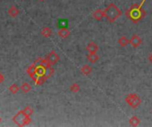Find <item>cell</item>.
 Returning <instances> with one entry per match:
<instances>
[{"mask_svg":"<svg viewBox=\"0 0 152 127\" xmlns=\"http://www.w3.org/2000/svg\"><path fill=\"white\" fill-rule=\"evenodd\" d=\"M144 2H145V0H142V2L140 4H134L126 11L127 18L130 19L134 23H137L138 21H140L141 19H142L145 17L146 11L142 8Z\"/></svg>","mask_w":152,"mask_h":127,"instance_id":"cell-1","label":"cell"},{"mask_svg":"<svg viewBox=\"0 0 152 127\" xmlns=\"http://www.w3.org/2000/svg\"><path fill=\"white\" fill-rule=\"evenodd\" d=\"M103 11H104V18H106L110 23L115 22L122 15L121 10L115 4H110L104 9Z\"/></svg>","mask_w":152,"mask_h":127,"instance_id":"cell-2","label":"cell"},{"mask_svg":"<svg viewBox=\"0 0 152 127\" xmlns=\"http://www.w3.org/2000/svg\"><path fill=\"white\" fill-rule=\"evenodd\" d=\"M12 121L18 126H25L31 123V118L30 116L24 112V110H20L12 118Z\"/></svg>","mask_w":152,"mask_h":127,"instance_id":"cell-3","label":"cell"},{"mask_svg":"<svg viewBox=\"0 0 152 127\" xmlns=\"http://www.w3.org/2000/svg\"><path fill=\"white\" fill-rule=\"evenodd\" d=\"M125 102L132 108V109H137L142 104V99L141 97L136 94H129L126 96Z\"/></svg>","mask_w":152,"mask_h":127,"instance_id":"cell-4","label":"cell"},{"mask_svg":"<svg viewBox=\"0 0 152 127\" xmlns=\"http://www.w3.org/2000/svg\"><path fill=\"white\" fill-rule=\"evenodd\" d=\"M142 38H141L139 35H137V34H134V35L132 36V38L129 40V44H131V46L134 47V49L139 48V47L142 45Z\"/></svg>","mask_w":152,"mask_h":127,"instance_id":"cell-5","label":"cell"},{"mask_svg":"<svg viewBox=\"0 0 152 127\" xmlns=\"http://www.w3.org/2000/svg\"><path fill=\"white\" fill-rule=\"evenodd\" d=\"M46 59H47L48 62L51 64V65H54L60 60V57H59V55H58L54 50H52V51L47 55Z\"/></svg>","mask_w":152,"mask_h":127,"instance_id":"cell-6","label":"cell"},{"mask_svg":"<svg viewBox=\"0 0 152 127\" xmlns=\"http://www.w3.org/2000/svg\"><path fill=\"white\" fill-rule=\"evenodd\" d=\"M86 50L88 51V53H97L99 50V46L95 42H90L86 46Z\"/></svg>","mask_w":152,"mask_h":127,"instance_id":"cell-7","label":"cell"},{"mask_svg":"<svg viewBox=\"0 0 152 127\" xmlns=\"http://www.w3.org/2000/svg\"><path fill=\"white\" fill-rule=\"evenodd\" d=\"M93 17L94 19L98 20V21H101L103 18H104V11L101 9H97L94 11L93 13Z\"/></svg>","mask_w":152,"mask_h":127,"instance_id":"cell-8","label":"cell"},{"mask_svg":"<svg viewBox=\"0 0 152 127\" xmlns=\"http://www.w3.org/2000/svg\"><path fill=\"white\" fill-rule=\"evenodd\" d=\"M69 34H70V31H69L68 28H66V27H63V28H61V29H60V30L58 31V35H59L61 39H66V38H68V37L69 36Z\"/></svg>","mask_w":152,"mask_h":127,"instance_id":"cell-9","label":"cell"},{"mask_svg":"<svg viewBox=\"0 0 152 127\" xmlns=\"http://www.w3.org/2000/svg\"><path fill=\"white\" fill-rule=\"evenodd\" d=\"M80 72H81V73H82L83 75H85V76H89V75L92 73L93 69H92V67H91L90 65H84L81 67Z\"/></svg>","mask_w":152,"mask_h":127,"instance_id":"cell-10","label":"cell"},{"mask_svg":"<svg viewBox=\"0 0 152 127\" xmlns=\"http://www.w3.org/2000/svg\"><path fill=\"white\" fill-rule=\"evenodd\" d=\"M20 13L19 9L16 6H12L8 9V15L12 18H16Z\"/></svg>","mask_w":152,"mask_h":127,"instance_id":"cell-11","label":"cell"},{"mask_svg":"<svg viewBox=\"0 0 152 127\" xmlns=\"http://www.w3.org/2000/svg\"><path fill=\"white\" fill-rule=\"evenodd\" d=\"M99 59H100V57L96 53H89L87 55V60L92 64H95L96 62L99 61Z\"/></svg>","mask_w":152,"mask_h":127,"instance_id":"cell-12","label":"cell"},{"mask_svg":"<svg viewBox=\"0 0 152 127\" xmlns=\"http://www.w3.org/2000/svg\"><path fill=\"white\" fill-rule=\"evenodd\" d=\"M36 67H37V65L36 64H33L27 70V73L32 78V80L36 78Z\"/></svg>","mask_w":152,"mask_h":127,"instance_id":"cell-13","label":"cell"},{"mask_svg":"<svg viewBox=\"0 0 152 127\" xmlns=\"http://www.w3.org/2000/svg\"><path fill=\"white\" fill-rule=\"evenodd\" d=\"M32 88L30 86V84H28V82H23L20 86V90L24 93V94H28L31 91Z\"/></svg>","mask_w":152,"mask_h":127,"instance_id":"cell-14","label":"cell"},{"mask_svg":"<svg viewBox=\"0 0 152 127\" xmlns=\"http://www.w3.org/2000/svg\"><path fill=\"white\" fill-rule=\"evenodd\" d=\"M52 34H53V31H52V29H51L50 27H43L42 30H41V34H42L44 37H45V38L50 37V36L52 35Z\"/></svg>","mask_w":152,"mask_h":127,"instance_id":"cell-15","label":"cell"},{"mask_svg":"<svg viewBox=\"0 0 152 127\" xmlns=\"http://www.w3.org/2000/svg\"><path fill=\"white\" fill-rule=\"evenodd\" d=\"M118 44L123 47V48H126L128 44H129V40L127 39L126 36H121L119 39H118Z\"/></svg>","mask_w":152,"mask_h":127,"instance_id":"cell-16","label":"cell"},{"mask_svg":"<svg viewBox=\"0 0 152 127\" xmlns=\"http://www.w3.org/2000/svg\"><path fill=\"white\" fill-rule=\"evenodd\" d=\"M129 124H130V126H138L141 124V119H140L139 118H137V117L134 116V117H133V118H130Z\"/></svg>","mask_w":152,"mask_h":127,"instance_id":"cell-17","label":"cell"},{"mask_svg":"<svg viewBox=\"0 0 152 127\" xmlns=\"http://www.w3.org/2000/svg\"><path fill=\"white\" fill-rule=\"evenodd\" d=\"M8 90H9L12 94L15 95V94H17V93L19 92L20 88L18 87V85H16V84H12V85H11V86L9 87Z\"/></svg>","mask_w":152,"mask_h":127,"instance_id":"cell-18","label":"cell"},{"mask_svg":"<svg viewBox=\"0 0 152 127\" xmlns=\"http://www.w3.org/2000/svg\"><path fill=\"white\" fill-rule=\"evenodd\" d=\"M69 90L72 92V93H78L80 91V86L77 84V83H73L70 88H69Z\"/></svg>","mask_w":152,"mask_h":127,"instance_id":"cell-19","label":"cell"},{"mask_svg":"<svg viewBox=\"0 0 152 127\" xmlns=\"http://www.w3.org/2000/svg\"><path fill=\"white\" fill-rule=\"evenodd\" d=\"M23 110H24V112H25L27 115H28V116H31V115L34 113V110H33L30 106H27Z\"/></svg>","mask_w":152,"mask_h":127,"instance_id":"cell-20","label":"cell"},{"mask_svg":"<svg viewBox=\"0 0 152 127\" xmlns=\"http://www.w3.org/2000/svg\"><path fill=\"white\" fill-rule=\"evenodd\" d=\"M4 81V76L0 72V84H1V83H3Z\"/></svg>","mask_w":152,"mask_h":127,"instance_id":"cell-21","label":"cell"},{"mask_svg":"<svg viewBox=\"0 0 152 127\" xmlns=\"http://www.w3.org/2000/svg\"><path fill=\"white\" fill-rule=\"evenodd\" d=\"M149 61L152 64V52L150 54V56H149Z\"/></svg>","mask_w":152,"mask_h":127,"instance_id":"cell-22","label":"cell"},{"mask_svg":"<svg viewBox=\"0 0 152 127\" xmlns=\"http://www.w3.org/2000/svg\"><path fill=\"white\" fill-rule=\"evenodd\" d=\"M38 1H40V2H44L45 0H38Z\"/></svg>","mask_w":152,"mask_h":127,"instance_id":"cell-23","label":"cell"},{"mask_svg":"<svg viewBox=\"0 0 152 127\" xmlns=\"http://www.w3.org/2000/svg\"><path fill=\"white\" fill-rule=\"evenodd\" d=\"M1 121H2V119H1V118H0V122H1Z\"/></svg>","mask_w":152,"mask_h":127,"instance_id":"cell-24","label":"cell"}]
</instances>
